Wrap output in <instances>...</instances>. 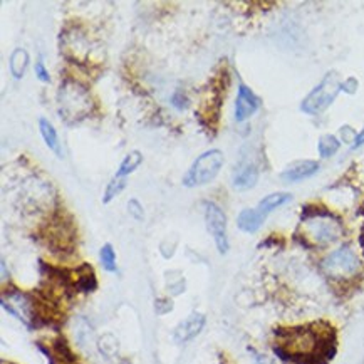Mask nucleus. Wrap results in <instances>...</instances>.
I'll return each mask as SVG.
<instances>
[{"mask_svg":"<svg viewBox=\"0 0 364 364\" xmlns=\"http://www.w3.org/2000/svg\"><path fill=\"white\" fill-rule=\"evenodd\" d=\"M275 353L286 361L297 364H328L336 354L333 329L328 333L317 329L316 324L281 331Z\"/></svg>","mask_w":364,"mask_h":364,"instance_id":"f257e3e1","label":"nucleus"},{"mask_svg":"<svg viewBox=\"0 0 364 364\" xmlns=\"http://www.w3.org/2000/svg\"><path fill=\"white\" fill-rule=\"evenodd\" d=\"M302 227H304V235L316 245L333 244L343 235V227L339 220H336L331 212L323 208L304 210L302 213Z\"/></svg>","mask_w":364,"mask_h":364,"instance_id":"f03ea898","label":"nucleus"},{"mask_svg":"<svg viewBox=\"0 0 364 364\" xmlns=\"http://www.w3.org/2000/svg\"><path fill=\"white\" fill-rule=\"evenodd\" d=\"M223 163H225V156L220 149L213 148L208 149L200 155L197 160L191 163L183 176V186L186 188H197V186L208 185L210 181L215 180V176L220 173Z\"/></svg>","mask_w":364,"mask_h":364,"instance_id":"7ed1b4c3","label":"nucleus"},{"mask_svg":"<svg viewBox=\"0 0 364 364\" xmlns=\"http://www.w3.org/2000/svg\"><path fill=\"white\" fill-rule=\"evenodd\" d=\"M341 90H343V82H341L338 73L331 71L326 74L323 81L317 84L314 90L302 100L301 109L304 111L306 114L311 116L324 113V111L336 101V97H338Z\"/></svg>","mask_w":364,"mask_h":364,"instance_id":"20e7f679","label":"nucleus"},{"mask_svg":"<svg viewBox=\"0 0 364 364\" xmlns=\"http://www.w3.org/2000/svg\"><path fill=\"white\" fill-rule=\"evenodd\" d=\"M324 272L336 281L351 279L361 270V260L354 254L351 247H341V249L331 252L323 260Z\"/></svg>","mask_w":364,"mask_h":364,"instance_id":"39448f33","label":"nucleus"},{"mask_svg":"<svg viewBox=\"0 0 364 364\" xmlns=\"http://www.w3.org/2000/svg\"><path fill=\"white\" fill-rule=\"evenodd\" d=\"M205 210V223H207V230L210 235L213 237L217 250L222 255H225L230 244H228V235H227V215L225 212L218 207L215 202H203Z\"/></svg>","mask_w":364,"mask_h":364,"instance_id":"423d86ee","label":"nucleus"},{"mask_svg":"<svg viewBox=\"0 0 364 364\" xmlns=\"http://www.w3.org/2000/svg\"><path fill=\"white\" fill-rule=\"evenodd\" d=\"M260 105V97L255 95L254 91L250 90L249 86L244 82L239 84V92H237V100H235V121L237 123H244L249 118H252L257 111H259Z\"/></svg>","mask_w":364,"mask_h":364,"instance_id":"0eeeda50","label":"nucleus"},{"mask_svg":"<svg viewBox=\"0 0 364 364\" xmlns=\"http://www.w3.org/2000/svg\"><path fill=\"white\" fill-rule=\"evenodd\" d=\"M259 175H260V170L259 166H257V163L244 158V160L235 166V171H233L232 186L239 191L254 188L257 181H259Z\"/></svg>","mask_w":364,"mask_h":364,"instance_id":"6e6552de","label":"nucleus"},{"mask_svg":"<svg viewBox=\"0 0 364 364\" xmlns=\"http://www.w3.org/2000/svg\"><path fill=\"white\" fill-rule=\"evenodd\" d=\"M205 323H207V319H205V316L200 314V312H193V314H190L183 321V323H180L178 326H176V329L173 333L175 343L186 344V343H190V341H193L203 331Z\"/></svg>","mask_w":364,"mask_h":364,"instance_id":"1a4fd4ad","label":"nucleus"},{"mask_svg":"<svg viewBox=\"0 0 364 364\" xmlns=\"http://www.w3.org/2000/svg\"><path fill=\"white\" fill-rule=\"evenodd\" d=\"M319 163L314 160H301L289 165L286 170L282 171V180L287 183H299V181L311 178L319 171Z\"/></svg>","mask_w":364,"mask_h":364,"instance_id":"9d476101","label":"nucleus"},{"mask_svg":"<svg viewBox=\"0 0 364 364\" xmlns=\"http://www.w3.org/2000/svg\"><path fill=\"white\" fill-rule=\"evenodd\" d=\"M292 200V195L287 193V191H277V193H270L267 197L260 200L259 205H257L255 210L260 213L264 218H267L274 210L284 207Z\"/></svg>","mask_w":364,"mask_h":364,"instance_id":"9b49d317","label":"nucleus"},{"mask_svg":"<svg viewBox=\"0 0 364 364\" xmlns=\"http://www.w3.org/2000/svg\"><path fill=\"white\" fill-rule=\"evenodd\" d=\"M39 132H41L42 139H44V143L48 144L50 151L55 153V156L58 158H63V148H60V143H59L58 129L54 128V124L50 123L48 118L39 119Z\"/></svg>","mask_w":364,"mask_h":364,"instance_id":"f8f14e48","label":"nucleus"},{"mask_svg":"<svg viewBox=\"0 0 364 364\" xmlns=\"http://www.w3.org/2000/svg\"><path fill=\"white\" fill-rule=\"evenodd\" d=\"M264 222L265 218L260 215L255 208L242 210L239 217H237V227L245 233H255L260 227H262Z\"/></svg>","mask_w":364,"mask_h":364,"instance_id":"ddd939ff","label":"nucleus"},{"mask_svg":"<svg viewBox=\"0 0 364 364\" xmlns=\"http://www.w3.org/2000/svg\"><path fill=\"white\" fill-rule=\"evenodd\" d=\"M29 63H31V58L26 49L17 48L14 50L11 54V60H9V69H11L12 77L17 79V81L24 77L27 68H29Z\"/></svg>","mask_w":364,"mask_h":364,"instance_id":"4468645a","label":"nucleus"},{"mask_svg":"<svg viewBox=\"0 0 364 364\" xmlns=\"http://www.w3.org/2000/svg\"><path fill=\"white\" fill-rule=\"evenodd\" d=\"M143 163V155L138 151V149H133L128 155L123 158V161L119 163L118 171H116L114 176H119V178H126L128 175H132L136 168Z\"/></svg>","mask_w":364,"mask_h":364,"instance_id":"2eb2a0df","label":"nucleus"},{"mask_svg":"<svg viewBox=\"0 0 364 364\" xmlns=\"http://www.w3.org/2000/svg\"><path fill=\"white\" fill-rule=\"evenodd\" d=\"M341 141L334 134H323L317 143V151H319L321 158H331L339 151Z\"/></svg>","mask_w":364,"mask_h":364,"instance_id":"dca6fc26","label":"nucleus"},{"mask_svg":"<svg viewBox=\"0 0 364 364\" xmlns=\"http://www.w3.org/2000/svg\"><path fill=\"white\" fill-rule=\"evenodd\" d=\"M97 287L95 272L90 265H82L81 272H79V277L76 281V289H79L81 292H92Z\"/></svg>","mask_w":364,"mask_h":364,"instance_id":"f3484780","label":"nucleus"},{"mask_svg":"<svg viewBox=\"0 0 364 364\" xmlns=\"http://www.w3.org/2000/svg\"><path fill=\"white\" fill-rule=\"evenodd\" d=\"M126 188V178H119V176H113V180L109 181L108 186H106V191L105 195H102V203L108 205L113 202V200L118 197V195L121 193Z\"/></svg>","mask_w":364,"mask_h":364,"instance_id":"a211bd4d","label":"nucleus"},{"mask_svg":"<svg viewBox=\"0 0 364 364\" xmlns=\"http://www.w3.org/2000/svg\"><path fill=\"white\" fill-rule=\"evenodd\" d=\"M100 259L105 270H108V272H116V270H118V265H116V254L111 244H105L101 247Z\"/></svg>","mask_w":364,"mask_h":364,"instance_id":"6ab92c4d","label":"nucleus"},{"mask_svg":"<svg viewBox=\"0 0 364 364\" xmlns=\"http://www.w3.org/2000/svg\"><path fill=\"white\" fill-rule=\"evenodd\" d=\"M54 351H55V354H58V356L63 359V361H66L68 364H74L77 361V358L74 356L73 354V351H71V348H69V344H68V341L64 339V338H58L55 339V343H54Z\"/></svg>","mask_w":364,"mask_h":364,"instance_id":"aec40b11","label":"nucleus"},{"mask_svg":"<svg viewBox=\"0 0 364 364\" xmlns=\"http://www.w3.org/2000/svg\"><path fill=\"white\" fill-rule=\"evenodd\" d=\"M128 213L134 218V220L141 222L143 218H144V210H143V205L139 203L136 198H132V200H129V202H128Z\"/></svg>","mask_w":364,"mask_h":364,"instance_id":"412c9836","label":"nucleus"},{"mask_svg":"<svg viewBox=\"0 0 364 364\" xmlns=\"http://www.w3.org/2000/svg\"><path fill=\"white\" fill-rule=\"evenodd\" d=\"M36 76L42 82H50V74L48 69H46V64L42 63V59H39L36 63Z\"/></svg>","mask_w":364,"mask_h":364,"instance_id":"4be33fe9","label":"nucleus"},{"mask_svg":"<svg viewBox=\"0 0 364 364\" xmlns=\"http://www.w3.org/2000/svg\"><path fill=\"white\" fill-rule=\"evenodd\" d=\"M171 105H173L178 111L186 109V106H188V100H186L183 91H176L175 92L173 97H171Z\"/></svg>","mask_w":364,"mask_h":364,"instance_id":"5701e85b","label":"nucleus"},{"mask_svg":"<svg viewBox=\"0 0 364 364\" xmlns=\"http://www.w3.org/2000/svg\"><path fill=\"white\" fill-rule=\"evenodd\" d=\"M343 90L348 91V92H351V95H353V92L358 90V81H356V79L349 77L346 82H343Z\"/></svg>","mask_w":364,"mask_h":364,"instance_id":"b1692460","label":"nucleus"},{"mask_svg":"<svg viewBox=\"0 0 364 364\" xmlns=\"http://www.w3.org/2000/svg\"><path fill=\"white\" fill-rule=\"evenodd\" d=\"M363 144H364V128L361 129V132H359V133L356 134V138H354L353 149H356V148H359V146H363Z\"/></svg>","mask_w":364,"mask_h":364,"instance_id":"393cba45","label":"nucleus"},{"mask_svg":"<svg viewBox=\"0 0 364 364\" xmlns=\"http://www.w3.org/2000/svg\"><path fill=\"white\" fill-rule=\"evenodd\" d=\"M0 267H2V281L6 282L7 281V277H9V274H7V264H6V260H0Z\"/></svg>","mask_w":364,"mask_h":364,"instance_id":"a878e982","label":"nucleus"},{"mask_svg":"<svg viewBox=\"0 0 364 364\" xmlns=\"http://www.w3.org/2000/svg\"><path fill=\"white\" fill-rule=\"evenodd\" d=\"M255 359H257V364H272V363L269 361L267 358H265V356H260V354H257Z\"/></svg>","mask_w":364,"mask_h":364,"instance_id":"bb28decb","label":"nucleus"},{"mask_svg":"<svg viewBox=\"0 0 364 364\" xmlns=\"http://www.w3.org/2000/svg\"><path fill=\"white\" fill-rule=\"evenodd\" d=\"M123 364H129V363H123Z\"/></svg>","mask_w":364,"mask_h":364,"instance_id":"cd10ccee","label":"nucleus"}]
</instances>
